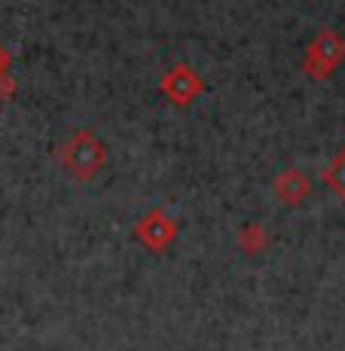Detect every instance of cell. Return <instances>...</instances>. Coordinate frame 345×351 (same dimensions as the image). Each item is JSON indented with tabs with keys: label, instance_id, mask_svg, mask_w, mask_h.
<instances>
[{
	"label": "cell",
	"instance_id": "1",
	"mask_svg": "<svg viewBox=\"0 0 345 351\" xmlns=\"http://www.w3.org/2000/svg\"><path fill=\"white\" fill-rule=\"evenodd\" d=\"M58 165L73 180H92L107 165V147L92 128H77L58 144Z\"/></svg>",
	"mask_w": 345,
	"mask_h": 351
},
{
	"label": "cell",
	"instance_id": "2",
	"mask_svg": "<svg viewBox=\"0 0 345 351\" xmlns=\"http://www.w3.org/2000/svg\"><path fill=\"white\" fill-rule=\"evenodd\" d=\"M345 62V40L340 31L324 28L315 34V40L309 43L306 58H302V71L312 80H327Z\"/></svg>",
	"mask_w": 345,
	"mask_h": 351
},
{
	"label": "cell",
	"instance_id": "3",
	"mask_svg": "<svg viewBox=\"0 0 345 351\" xmlns=\"http://www.w3.org/2000/svg\"><path fill=\"white\" fill-rule=\"evenodd\" d=\"M134 239H138L147 251L165 254L168 247L174 245V239H178V223L168 217V211L153 208V211H147L144 217L134 223Z\"/></svg>",
	"mask_w": 345,
	"mask_h": 351
},
{
	"label": "cell",
	"instance_id": "4",
	"mask_svg": "<svg viewBox=\"0 0 345 351\" xmlns=\"http://www.w3.org/2000/svg\"><path fill=\"white\" fill-rule=\"evenodd\" d=\"M159 89L174 107H189L195 98L202 95L205 83H202V77L193 71V67L180 62V64H174V67L165 71V77L159 80Z\"/></svg>",
	"mask_w": 345,
	"mask_h": 351
},
{
	"label": "cell",
	"instance_id": "5",
	"mask_svg": "<svg viewBox=\"0 0 345 351\" xmlns=\"http://www.w3.org/2000/svg\"><path fill=\"white\" fill-rule=\"evenodd\" d=\"M272 190H275V195H278L281 205L296 208L312 195V180H309V174L300 171V168H284L278 178H275Z\"/></svg>",
	"mask_w": 345,
	"mask_h": 351
},
{
	"label": "cell",
	"instance_id": "6",
	"mask_svg": "<svg viewBox=\"0 0 345 351\" xmlns=\"http://www.w3.org/2000/svg\"><path fill=\"white\" fill-rule=\"evenodd\" d=\"M269 245V235L260 223H245L239 229V251L248 256H260Z\"/></svg>",
	"mask_w": 345,
	"mask_h": 351
},
{
	"label": "cell",
	"instance_id": "7",
	"mask_svg": "<svg viewBox=\"0 0 345 351\" xmlns=\"http://www.w3.org/2000/svg\"><path fill=\"white\" fill-rule=\"evenodd\" d=\"M324 184L330 186L340 199H345V150H340L324 168Z\"/></svg>",
	"mask_w": 345,
	"mask_h": 351
},
{
	"label": "cell",
	"instance_id": "8",
	"mask_svg": "<svg viewBox=\"0 0 345 351\" xmlns=\"http://www.w3.org/2000/svg\"><path fill=\"white\" fill-rule=\"evenodd\" d=\"M16 95V80L10 73H0V98H12Z\"/></svg>",
	"mask_w": 345,
	"mask_h": 351
},
{
	"label": "cell",
	"instance_id": "9",
	"mask_svg": "<svg viewBox=\"0 0 345 351\" xmlns=\"http://www.w3.org/2000/svg\"><path fill=\"white\" fill-rule=\"evenodd\" d=\"M10 62H12L10 49H6V46L0 43V73H10Z\"/></svg>",
	"mask_w": 345,
	"mask_h": 351
}]
</instances>
